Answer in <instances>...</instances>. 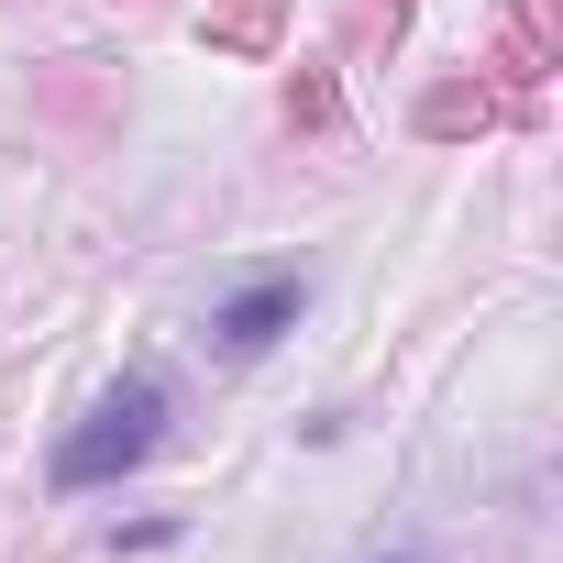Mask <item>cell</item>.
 Here are the masks:
<instances>
[{"label": "cell", "mask_w": 563, "mask_h": 563, "mask_svg": "<svg viewBox=\"0 0 563 563\" xmlns=\"http://www.w3.org/2000/svg\"><path fill=\"white\" fill-rule=\"evenodd\" d=\"M166 431H177V387L155 376V365H122L67 431H56V453H45V486L56 497H100V486H122V475H144L155 453H166Z\"/></svg>", "instance_id": "6da1fadb"}, {"label": "cell", "mask_w": 563, "mask_h": 563, "mask_svg": "<svg viewBox=\"0 0 563 563\" xmlns=\"http://www.w3.org/2000/svg\"><path fill=\"white\" fill-rule=\"evenodd\" d=\"M177 541V519H133V530H111V552H166Z\"/></svg>", "instance_id": "3957f363"}, {"label": "cell", "mask_w": 563, "mask_h": 563, "mask_svg": "<svg viewBox=\"0 0 563 563\" xmlns=\"http://www.w3.org/2000/svg\"><path fill=\"white\" fill-rule=\"evenodd\" d=\"M387 563H431V552H387Z\"/></svg>", "instance_id": "277c9868"}, {"label": "cell", "mask_w": 563, "mask_h": 563, "mask_svg": "<svg viewBox=\"0 0 563 563\" xmlns=\"http://www.w3.org/2000/svg\"><path fill=\"white\" fill-rule=\"evenodd\" d=\"M310 321V276L299 265H276V276H243L232 299H210V321H199V343L221 354V365H254V354H276Z\"/></svg>", "instance_id": "7a4b0ae2"}]
</instances>
